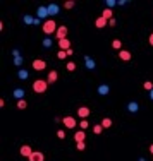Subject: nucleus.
I'll return each instance as SVG.
<instances>
[{"label":"nucleus","instance_id":"obj_1","mask_svg":"<svg viewBox=\"0 0 153 161\" xmlns=\"http://www.w3.org/2000/svg\"><path fill=\"white\" fill-rule=\"evenodd\" d=\"M41 29H43V33L45 34H53L55 36V33H57V29H59V26H57V22L53 19H47V21H43V24H41Z\"/></svg>","mask_w":153,"mask_h":161},{"label":"nucleus","instance_id":"obj_2","mask_svg":"<svg viewBox=\"0 0 153 161\" xmlns=\"http://www.w3.org/2000/svg\"><path fill=\"white\" fill-rule=\"evenodd\" d=\"M47 88H48V82L45 79H36L33 82V91H34L36 94H43V93L47 91Z\"/></svg>","mask_w":153,"mask_h":161},{"label":"nucleus","instance_id":"obj_3","mask_svg":"<svg viewBox=\"0 0 153 161\" xmlns=\"http://www.w3.org/2000/svg\"><path fill=\"white\" fill-rule=\"evenodd\" d=\"M33 152L34 151H33V147H31L29 144H22V146L19 147V154L22 156V158H28V160H29Z\"/></svg>","mask_w":153,"mask_h":161},{"label":"nucleus","instance_id":"obj_4","mask_svg":"<svg viewBox=\"0 0 153 161\" xmlns=\"http://www.w3.org/2000/svg\"><path fill=\"white\" fill-rule=\"evenodd\" d=\"M67 34H69L67 26H59V29H57V33H55V38H57V41H60V40H65Z\"/></svg>","mask_w":153,"mask_h":161},{"label":"nucleus","instance_id":"obj_5","mask_svg":"<svg viewBox=\"0 0 153 161\" xmlns=\"http://www.w3.org/2000/svg\"><path fill=\"white\" fill-rule=\"evenodd\" d=\"M62 123H64V125H65L67 129H76V125H78L76 118H74V117H69V115L62 118Z\"/></svg>","mask_w":153,"mask_h":161},{"label":"nucleus","instance_id":"obj_6","mask_svg":"<svg viewBox=\"0 0 153 161\" xmlns=\"http://www.w3.org/2000/svg\"><path fill=\"white\" fill-rule=\"evenodd\" d=\"M90 113H91V110H90L88 106H79V108H78V117H79L81 120H88Z\"/></svg>","mask_w":153,"mask_h":161},{"label":"nucleus","instance_id":"obj_7","mask_svg":"<svg viewBox=\"0 0 153 161\" xmlns=\"http://www.w3.org/2000/svg\"><path fill=\"white\" fill-rule=\"evenodd\" d=\"M33 69H34V71H45V69H47V62L41 60V58L33 60Z\"/></svg>","mask_w":153,"mask_h":161},{"label":"nucleus","instance_id":"obj_8","mask_svg":"<svg viewBox=\"0 0 153 161\" xmlns=\"http://www.w3.org/2000/svg\"><path fill=\"white\" fill-rule=\"evenodd\" d=\"M59 43V48L64 51H67V50H71V40L69 38H65V40H60V41H57Z\"/></svg>","mask_w":153,"mask_h":161},{"label":"nucleus","instance_id":"obj_9","mask_svg":"<svg viewBox=\"0 0 153 161\" xmlns=\"http://www.w3.org/2000/svg\"><path fill=\"white\" fill-rule=\"evenodd\" d=\"M119 58L124 60V62H129L131 58H133V55H131V51L129 50H121L119 51Z\"/></svg>","mask_w":153,"mask_h":161},{"label":"nucleus","instance_id":"obj_10","mask_svg":"<svg viewBox=\"0 0 153 161\" xmlns=\"http://www.w3.org/2000/svg\"><path fill=\"white\" fill-rule=\"evenodd\" d=\"M84 139H86V132L84 130L74 132V141H76V144H78V142H84Z\"/></svg>","mask_w":153,"mask_h":161},{"label":"nucleus","instance_id":"obj_11","mask_svg":"<svg viewBox=\"0 0 153 161\" xmlns=\"http://www.w3.org/2000/svg\"><path fill=\"white\" fill-rule=\"evenodd\" d=\"M57 79H59V72L57 71H50L48 72V76H47V82H48V84H53Z\"/></svg>","mask_w":153,"mask_h":161},{"label":"nucleus","instance_id":"obj_12","mask_svg":"<svg viewBox=\"0 0 153 161\" xmlns=\"http://www.w3.org/2000/svg\"><path fill=\"white\" fill-rule=\"evenodd\" d=\"M95 26H96L98 29H102V28H105V26H108V21L103 19L102 16H100V17H96V19H95Z\"/></svg>","mask_w":153,"mask_h":161},{"label":"nucleus","instance_id":"obj_13","mask_svg":"<svg viewBox=\"0 0 153 161\" xmlns=\"http://www.w3.org/2000/svg\"><path fill=\"white\" fill-rule=\"evenodd\" d=\"M108 93H110V86L108 84H100L98 86V94L100 96H107Z\"/></svg>","mask_w":153,"mask_h":161},{"label":"nucleus","instance_id":"obj_14","mask_svg":"<svg viewBox=\"0 0 153 161\" xmlns=\"http://www.w3.org/2000/svg\"><path fill=\"white\" fill-rule=\"evenodd\" d=\"M29 161H45V154L40 152V151H34L33 154H31Z\"/></svg>","mask_w":153,"mask_h":161},{"label":"nucleus","instance_id":"obj_15","mask_svg":"<svg viewBox=\"0 0 153 161\" xmlns=\"http://www.w3.org/2000/svg\"><path fill=\"white\" fill-rule=\"evenodd\" d=\"M47 16H50L48 14V7H40L38 9V19H45Z\"/></svg>","mask_w":153,"mask_h":161},{"label":"nucleus","instance_id":"obj_16","mask_svg":"<svg viewBox=\"0 0 153 161\" xmlns=\"http://www.w3.org/2000/svg\"><path fill=\"white\" fill-rule=\"evenodd\" d=\"M138 110H139V105H138L136 101H131V103L127 105V111H129V113H136Z\"/></svg>","mask_w":153,"mask_h":161},{"label":"nucleus","instance_id":"obj_17","mask_svg":"<svg viewBox=\"0 0 153 161\" xmlns=\"http://www.w3.org/2000/svg\"><path fill=\"white\" fill-rule=\"evenodd\" d=\"M102 17H103V19H107V21L113 19V12H112V9H103Z\"/></svg>","mask_w":153,"mask_h":161},{"label":"nucleus","instance_id":"obj_18","mask_svg":"<svg viewBox=\"0 0 153 161\" xmlns=\"http://www.w3.org/2000/svg\"><path fill=\"white\" fill-rule=\"evenodd\" d=\"M84 62H86V67H88L90 71H93V69H95V65H96V63H95V60H93L91 57H88V55L84 57Z\"/></svg>","mask_w":153,"mask_h":161},{"label":"nucleus","instance_id":"obj_19","mask_svg":"<svg viewBox=\"0 0 153 161\" xmlns=\"http://www.w3.org/2000/svg\"><path fill=\"white\" fill-rule=\"evenodd\" d=\"M48 14H50V16L59 14V5H57V4H50V5H48Z\"/></svg>","mask_w":153,"mask_h":161},{"label":"nucleus","instance_id":"obj_20","mask_svg":"<svg viewBox=\"0 0 153 161\" xmlns=\"http://www.w3.org/2000/svg\"><path fill=\"white\" fill-rule=\"evenodd\" d=\"M14 98H17V100H24V89L17 88V89L14 91Z\"/></svg>","mask_w":153,"mask_h":161},{"label":"nucleus","instance_id":"obj_21","mask_svg":"<svg viewBox=\"0 0 153 161\" xmlns=\"http://www.w3.org/2000/svg\"><path fill=\"white\" fill-rule=\"evenodd\" d=\"M17 76H19V79H21V80H26L28 77H29V72L24 71V69H21V71L17 72Z\"/></svg>","mask_w":153,"mask_h":161},{"label":"nucleus","instance_id":"obj_22","mask_svg":"<svg viewBox=\"0 0 153 161\" xmlns=\"http://www.w3.org/2000/svg\"><path fill=\"white\" fill-rule=\"evenodd\" d=\"M19 110H26L28 108V101L26 100H17V105H16Z\"/></svg>","mask_w":153,"mask_h":161},{"label":"nucleus","instance_id":"obj_23","mask_svg":"<svg viewBox=\"0 0 153 161\" xmlns=\"http://www.w3.org/2000/svg\"><path fill=\"white\" fill-rule=\"evenodd\" d=\"M112 123H113L112 118H103V120H102V127H103V129H110V127H112Z\"/></svg>","mask_w":153,"mask_h":161},{"label":"nucleus","instance_id":"obj_24","mask_svg":"<svg viewBox=\"0 0 153 161\" xmlns=\"http://www.w3.org/2000/svg\"><path fill=\"white\" fill-rule=\"evenodd\" d=\"M112 46L115 48V50L121 51V50H122V43H121V40H113L112 41Z\"/></svg>","mask_w":153,"mask_h":161},{"label":"nucleus","instance_id":"obj_25","mask_svg":"<svg viewBox=\"0 0 153 161\" xmlns=\"http://www.w3.org/2000/svg\"><path fill=\"white\" fill-rule=\"evenodd\" d=\"M52 45H53V40H52L50 36H48V38H45V40H43V46H45V48H50Z\"/></svg>","mask_w":153,"mask_h":161},{"label":"nucleus","instance_id":"obj_26","mask_svg":"<svg viewBox=\"0 0 153 161\" xmlns=\"http://www.w3.org/2000/svg\"><path fill=\"white\" fill-rule=\"evenodd\" d=\"M74 5H76V2H74V0H69V2H65V4H64V9L71 10L72 7H74Z\"/></svg>","mask_w":153,"mask_h":161},{"label":"nucleus","instance_id":"obj_27","mask_svg":"<svg viewBox=\"0 0 153 161\" xmlns=\"http://www.w3.org/2000/svg\"><path fill=\"white\" fill-rule=\"evenodd\" d=\"M65 57H67V51H64V50H59V51H57V58H59V60H64Z\"/></svg>","mask_w":153,"mask_h":161},{"label":"nucleus","instance_id":"obj_28","mask_svg":"<svg viewBox=\"0 0 153 161\" xmlns=\"http://www.w3.org/2000/svg\"><path fill=\"white\" fill-rule=\"evenodd\" d=\"M93 132H95L96 135H98V134H102V132H103V127H102V123H100V125H93Z\"/></svg>","mask_w":153,"mask_h":161},{"label":"nucleus","instance_id":"obj_29","mask_svg":"<svg viewBox=\"0 0 153 161\" xmlns=\"http://www.w3.org/2000/svg\"><path fill=\"white\" fill-rule=\"evenodd\" d=\"M79 127H81V130H86V129L90 127V122L88 120H81L79 122Z\"/></svg>","mask_w":153,"mask_h":161},{"label":"nucleus","instance_id":"obj_30","mask_svg":"<svg viewBox=\"0 0 153 161\" xmlns=\"http://www.w3.org/2000/svg\"><path fill=\"white\" fill-rule=\"evenodd\" d=\"M67 71H69V72H74V71H76V62H67Z\"/></svg>","mask_w":153,"mask_h":161},{"label":"nucleus","instance_id":"obj_31","mask_svg":"<svg viewBox=\"0 0 153 161\" xmlns=\"http://www.w3.org/2000/svg\"><path fill=\"white\" fill-rule=\"evenodd\" d=\"M143 88L146 91H153V82H152V80H146V82L143 84Z\"/></svg>","mask_w":153,"mask_h":161},{"label":"nucleus","instance_id":"obj_32","mask_svg":"<svg viewBox=\"0 0 153 161\" xmlns=\"http://www.w3.org/2000/svg\"><path fill=\"white\" fill-rule=\"evenodd\" d=\"M76 149H78V151H84V149H86V144H84V142H78V144H76Z\"/></svg>","mask_w":153,"mask_h":161},{"label":"nucleus","instance_id":"obj_33","mask_svg":"<svg viewBox=\"0 0 153 161\" xmlns=\"http://www.w3.org/2000/svg\"><path fill=\"white\" fill-rule=\"evenodd\" d=\"M24 22H26V24H34V19H33L31 16H26V17H24Z\"/></svg>","mask_w":153,"mask_h":161},{"label":"nucleus","instance_id":"obj_34","mask_svg":"<svg viewBox=\"0 0 153 161\" xmlns=\"http://www.w3.org/2000/svg\"><path fill=\"white\" fill-rule=\"evenodd\" d=\"M57 137H59V139H65V132L62 130V129L60 130H57Z\"/></svg>","mask_w":153,"mask_h":161},{"label":"nucleus","instance_id":"obj_35","mask_svg":"<svg viewBox=\"0 0 153 161\" xmlns=\"http://www.w3.org/2000/svg\"><path fill=\"white\" fill-rule=\"evenodd\" d=\"M21 62H22V58H21V57H16V58H14V65H17V67H19Z\"/></svg>","mask_w":153,"mask_h":161},{"label":"nucleus","instance_id":"obj_36","mask_svg":"<svg viewBox=\"0 0 153 161\" xmlns=\"http://www.w3.org/2000/svg\"><path fill=\"white\" fill-rule=\"evenodd\" d=\"M115 24H117V21H115V19H110V21H108V26H110V28H113Z\"/></svg>","mask_w":153,"mask_h":161},{"label":"nucleus","instance_id":"obj_37","mask_svg":"<svg viewBox=\"0 0 153 161\" xmlns=\"http://www.w3.org/2000/svg\"><path fill=\"white\" fill-rule=\"evenodd\" d=\"M115 4H117V2H113V0H108V2H107V7H113Z\"/></svg>","mask_w":153,"mask_h":161},{"label":"nucleus","instance_id":"obj_38","mask_svg":"<svg viewBox=\"0 0 153 161\" xmlns=\"http://www.w3.org/2000/svg\"><path fill=\"white\" fill-rule=\"evenodd\" d=\"M148 41H150V45H152V46H153V33H152V34H150V38H148Z\"/></svg>","mask_w":153,"mask_h":161},{"label":"nucleus","instance_id":"obj_39","mask_svg":"<svg viewBox=\"0 0 153 161\" xmlns=\"http://www.w3.org/2000/svg\"><path fill=\"white\" fill-rule=\"evenodd\" d=\"M150 100L153 101V91H150Z\"/></svg>","mask_w":153,"mask_h":161},{"label":"nucleus","instance_id":"obj_40","mask_svg":"<svg viewBox=\"0 0 153 161\" xmlns=\"http://www.w3.org/2000/svg\"><path fill=\"white\" fill-rule=\"evenodd\" d=\"M150 152L153 154V144H150Z\"/></svg>","mask_w":153,"mask_h":161}]
</instances>
